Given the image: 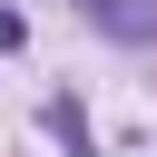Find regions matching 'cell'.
<instances>
[{
  "label": "cell",
  "instance_id": "obj_3",
  "mask_svg": "<svg viewBox=\"0 0 157 157\" xmlns=\"http://www.w3.org/2000/svg\"><path fill=\"white\" fill-rule=\"evenodd\" d=\"M20 39H29V20H20V10H0V59H10Z\"/></svg>",
  "mask_w": 157,
  "mask_h": 157
},
{
  "label": "cell",
  "instance_id": "obj_1",
  "mask_svg": "<svg viewBox=\"0 0 157 157\" xmlns=\"http://www.w3.org/2000/svg\"><path fill=\"white\" fill-rule=\"evenodd\" d=\"M88 29H108V39H128V49H157V0H69Z\"/></svg>",
  "mask_w": 157,
  "mask_h": 157
},
{
  "label": "cell",
  "instance_id": "obj_2",
  "mask_svg": "<svg viewBox=\"0 0 157 157\" xmlns=\"http://www.w3.org/2000/svg\"><path fill=\"white\" fill-rule=\"evenodd\" d=\"M39 118H49V137H59L69 157H98V137H88V108H78V98H49Z\"/></svg>",
  "mask_w": 157,
  "mask_h": 157
}]
</instances>
